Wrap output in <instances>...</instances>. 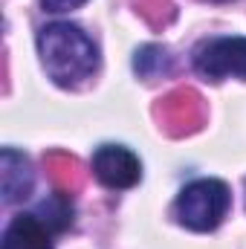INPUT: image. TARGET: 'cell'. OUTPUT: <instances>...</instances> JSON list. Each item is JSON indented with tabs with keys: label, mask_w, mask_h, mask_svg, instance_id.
Returning <instances> with one entry per match:
<instances>
[{
	"label": "cell",
	"mask_w": 246,
	"mask_h": 249,
	"mask_svg": "<svg viewBox=\"0 0 246 249\" xmlns=\"http://www.w3.org/2000/svg\"><path fill=\"white\" fill-rule=\"evenodd\" d=\"M194 70L203 78H246V38H211L194 50Z\"/></svg>",
	"instance_id": "obj_3"
},
{
	"label": "cell",
	"mask_w": 246,
	"mask_h": 249,
	"mask_svg": "<svg viewBox=\"0 0 246 249\" xmlns=\"http://www.w3.org/2000/svg\"><path fill=\"white\" fill-rule=\"evenodd\" d=\"M38 55L47 75L61 84L75 87L90 78L99 67L96 44L75 23H50L38 32Z\"/></svg>",
	"instance_id": "obj_1"
},
{
	"label": "cell",
	"mask_w": 246,
	"mask_h": 249,
	"mask_svg": "<svg viewBox=\"0 0 246 249\" xmlns=\"http://www.w3.org/2000/svg\"><path fill=\"white\" fill-rule=\"evenodd\" d=\"M38 217H41L53 232H64V229L72 223V203H70L64 194H53L50 200L41 203Z\"/></svg>",
	"instance_id": "obj_7"
},
{
	"label": "cell",
	"mask_w": 246,
	"mask_h": 249,
	"mask_svg": "<svg viewBox=\"0 0 246 249\" xmlns=\"http://www.w3.org/2000/svg\"><path fill=\"white\" fill-rule=\"evenodd\" d=\"M229 188L223 180H194L177 194L174 214L191 232H211L223 223L229 212Z\"/></svg>",
	"instance_id": "obj_2"
},
{
	"label": "cell",
	"mask_w": 246,
	"mask_h": 249,
	"mask_svg": "<svg viewBox=\"0 0 246 249\" xmlns=\"http://www.w3.org/2000/svg\"><path fill=\"white\" fill-rule=\"evenodd\" d=\"M93 174L107 188H130L142 180V165L122 145H102L93 154Z\"/></svg>",
	"instance_id": "obj_4"
},
{
	"label": "cell",
	"mask_w": 246,
	"mask_h": 249,
	"mask_svg": "<svg viewBox=\"0 0 246 249\" xmlns=\"http://www.w3.org/2000/svg\"><path fill=\"white\" fill-rule=\"evenodd\" d=\"M0 249H53V229L38 214H18L6 226Z\"/></svg>",
	"instance_id": "obj_6"
},
{
	"label": "cell",
	"mask_w": 246,
	"mask_h": 249,
	"mask_svg": "<svg viewBox=\"0 0 246 249\" xmlns=\"http://www.w3.org/2000/svg\"><path fill=\"white\" fill-rule=\"evenodd\" d=\"M0 186H3V203L6 206L20 203L32 194V186H35L32 165L15 148H3V154H0Z\"/></svg>",
	"instance_id": "obj_5"
},
{
	"label": "cell",
	"mask_w": 246,
	"mask_h": 249,
	"mask_svg": "<svg viewBox=\"0 0 246 249\" xmlns=\"http://www.w3.org/2000/svg\"><path fill=\"white\" fill-rule=\"evenodd\" d=\"M41 3H44V9H47V12H67V9L81 6L84 0H41Z\"/></svg>",
	"instance_id": "obj_8"
}]
</instances>
